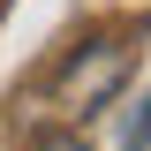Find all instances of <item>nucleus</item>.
Instances as JSON below:
<instances>
[{"label": "nucleus", "mask_w": 151, "mask_h": 151, "mask_svg": "<svg viewBox=\"0 0 151 151\" xmlns=\"http://www.w3.org/2000/svg\"><path fill=\"white\" fill-rule=\"evenodd\" d=\"M45 151H83V144H45Z\"/></svg>", "instance_id": "7ed1b4c3"}, {"label": "nucleus", "mask_w": 151, "mask_h": 151, "mask_svg": "<svg viewBox=\"0 0 151 151\" xmlns=\"http://www.w3.org/2000/svg\"><path fill=\"white\" fill-rule=\"evenodd\" d=\"M144 144H151V98L136 106V121H129V151H144Z\"/></svg>", "instance_id": "f03ea898"}, {"label": "nucleus", "mask_w": 151, "mask_h": 151, "mask_svg": "<svg viewBox=\"0 0 151 151\" xmlns=\"http://www.w3.org/2000/svg\"><path fill=\"white\" fill-rule=\"evenodd\" d=\"M121 68H129V45H113V38H91L83 53H76V68L60 76V98H68V113H91L113 98V83H121Z\"/></svg>", "instance_id": "f257e3e1"}]
</instances>
